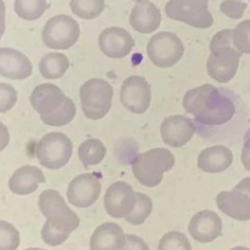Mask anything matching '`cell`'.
<instances>
[{
  "instance_id": "obj_1",
  "label": "cell",
  "mask_w": 250,
  "mask_h": 250,
  "mask_svg": "<svg viewBox=\"0 0 250 250\" xmlns=\"http://www.w3.org/2000/svg\"><path fill=\"white\" fill-rule=\"evenodd\" d=\"M183 106L194 115V121L204 126H220L234 115L233 101L212 84H204L188 90L183 99Z\"/></svg>"
},
{
  "instance_id": "obj_2",
  "label": "cell",
  "mask_w": 250,
  "mask_h": 250,
  "mask_svg": "<svg viewBox=\"0 0 250 250\" xmlns=\"http://www.w3.org/2000/svg\"><path fill=\"white\" fill-rule=\"evenodd\" d=\"M232 29L217 32L210 42V55L206 69L208 75L219 83H227L237 72L241 53L231 46Z\"/></svg>"
},
{
  "instance_id": "obj_3",
  "label": "cell",
  "mask_w": 250,
  "mask_h": 250,
  "mask_svg": "<svg viewBox=\"0 0 250 250\" xmlns=\"http://www.w3.org/2000/svg\"><path fill=\"white\" fill-rule=\"evenodd\" d=\"M175 164V156L164 147H155L137 154L131 161L135 178L145 187L158 186L163 174L170 171Z\"/></svg>"
},
{
  "instance_id": "obj_4",
  "label": "cell",
  "mask_w": 250,
  "mask_h": 250,
  "mask_svg": "<svg viewBox=\"0 0 250 250\" xmlns=\"http://www.w3.org/2000/svg\"><path fill=\"white\" fill-rule=\"evenodd\" d=\"M38 207L46 217V224L62 233L70 234L79 226L78 216L66 205L56 189H45L38 198Z\"/></svg>"
},
{
  "instance_id": "obj_5",
  "label": "cell",
  "mask_w": 250,
  "mask_h": 250,
  "mask_svg": "<svg viewBox=\"0 0 250 250\" xmlns=\"http://www.w3.org/2000/svg\"><path fill=\"white\" fill-rule=\"evenodd\" d=\"M113 89L104 79L91 78L79 90L81 108L84 115L92 120L104 118L112 104Z\"/></svg>"
},
{
  "instance_id": "obj_6",
  "label": "cell",
  "mask_w": 250,
  "mask_h": 250,
  "mask_svg": "<svg viewBox=\"0 0 250 250\" xmlns=\"http://www.w3.org/2000/svg\"><path fill=\"white\" fill-rule=\"evenodd\" d=\"M70 139L61 132H51L44 135L35 146V155L45 168L57 170L69 161L72 154Z\"/></svg>"
},
{
  "instance_id": "obj_7",
  "label": "cell",
  "mask_w": 250,
  "mask_h": 250,
  "mask_svg": "<svg viewBox=\"0 0 250 250\" xmlns=\"http://www.w3.org/2000/svg\"><path fill=\"white\" fill-rule=\"evenodd\" d=\"M80 35L79 23L70 16L61 14L50 18L44 24L41 37L44 45L54 50L74 46Z\"/></svg>"
},
{
  "instance_id": "obj_8",
  "label": "cell",
  "mask_w": 250,
  "mask_h": 250,
  "mask_svg": "<svg viewBox=\"0 0 250 250\" xmlns=\"http://www.w3.org/2000/svg\"><path fill=\"white\" fill-rule=\"evenodd\" d=\"M209 0H169L165 5L166 16L196 28H209L213 17L208 10Z\"/></svg>"
},
{
  "instance_id": "obj_9",
  "label": "cell",
  "mask_w": 250,
  "mask_h": 250,
  "mask_svg": "<svg viewBox=\"0 0 250 250\" xmlns=\"http://www.w3.org/2000/svg\"><path fill=\"white\" fill-rule=\"evenodd\" d=\"M182 40L174 33L161 31L154 34L146 46V54L150 62L157 67L168 68L180 62L184 55Z\"/></svg>"
},
{
  "instance_id": "obj_10",
  "label": "cell",
  "mask_w": 250,
  "mask_h": 250,
  "mask_svg": "<svg viewBox=\"0 0 250 250\" xmlns=\"http://www.w3.org/2000/svg\"><path fill=\"white\" fill-rule=\"evenodd\" d=\"M151 90L145 77L131 75L127 77L120 88V102L129 111L142 114L150 105Z\"/></svg>"
},
{
  "instance_id": "obj_11",
  "label": "cell",
  "mask_w": 250,
  "mask_h": 250,
  "mask_svg": "<svg viewBox=\"0 0 250 250\" xmlns=\"http://www.w3.org/2000/svg\"><path fill=\"white\" fill-rule=\"evenodd\" d=\"M135 203L136 192L124 181L111 184L104 196V206L106 213L116 219L126 218L133 211Z\"/></svg>"
},
{
  "instance_id": "obj_12",
  "label": "cell",
  "mask_w": 250,
  "mask_h": 250,
  "mask_svg": "<svg viewBox=\"0 0 250 250\" xmlns=\"http://www.w3.org/2000/svg\"><path fill=\"white\" fill-rule=\"evenodd\" d=\"M98 45L104 56L111 59H122L132 52L135 41L125 28L110 26L101 32Z\"/></svg>"
},
{
  "instance_id": "obj_13",
  "label": "cell",
  "mask_w": 250,
  "mask_h": 250,
  "mask_svg": "<svg viewBox=\"0 0 250 250\" xmlns=\"http://www.w3.org/2000/svg\"><path fill=\"white\" fill-rule=\"evenodd\" d=\"M101 188L100 181L93 174L84 173L76 176L68 184L66 197L74 207L86 208L96 202Z\"/></svg>"
},
{
  "instance_id": "obj_14",
  "label": "cell",
  "mask_w": 250,
  "mask_h": 250,
  "mask_svg": "<svg viewBox=\"0 0 250 250\" xmlns=\"http://www.w3.org/2000/svg\"><path fill=\"white\" fill-rule=\"evenodd\" d=\"M195 131L192 119L180 114L164 118L160 125L162 141L172 147L184 146L191 140Z\"/></svg>"
},
{
  "instance_id": "obj_15",
  "label": "cell",
  "mask_w": 250,
  "mask_h": 250,
  "mask_svg": "<svg viewBox=\"0 0 250 250\" xmlns=\"http://www.w3.org/2000/svg\"><path fill=\"white\" fill-rule=\"evenodd\" d=\"M223 229L221 217L212 210H202L193 215L188 223L190 236L200 242L209 243L221 235Z\"/></svg>"
},
{
  "instance_id": "obj_16",
  "label": "cell",
  "mask_w": 250,
  "mask_h": 250,
  "mask_svg": "<svg viewBox=\"0 0 250 250\" xmlns=\"http://www.w3.org/2000/svg\"><path fill=\"white\" fill-rule=\"evenodd\" d=\"M30 60L21 51L11 47L0 48V75L11 80H23L32 73Z\"/></svg>"
},
{
  "instance_id": "obj_17",
  "label": "cell",
  "mask_w": 250,
  "mask_h": 250,
  "mask_svg": "<svg viewBox=\"0 0 250 250\" xmlns=\"http://www.w3.org/2000/svg\"><path fill=\"white\" fill-rule=\"evenodd\" d=\"M66 96L57 85L42 83L37 85L30 94V104L40 115L57 110L64 102Z\"/></svg>"
},
{
  "instance_id": "obj_18",
  "label": "cell",
  "mask_w": 250,
  "mask_h": 250,
  "mask_svg": "<svg viewBox=\"0 0 250 250\" xmlns=\"http://www.w3.org/2000/svg\"><path fill=\"white\" fill-rule=\"evenodd\" d=\"M218 208L237 221L250 220V197L237 190L221 191L216 197Z\"/></svg>"
},
{
  "instance_id": "obj_19",
  "label": "cell",
  "mask_w": 250,
  "mask_h": 250,
  "mask_svg": "<svg viewBox=\"0 0 250 250\" xmlns=\"http://www.w3.org/2000/svg\"><path fill=\"white\" fill-rule=\"evenodd\" d=\"M125 242L122 228L112 222L98 226L90 238L91 250H121Z\"/></svg>"
},
{
  "instance_id": "obj_20",
  "label": "cell",
  "mask_w": 250,
  "mask_h": 250,
  "mask_svg": "<svg viewBox=\"0 0 250 250\" xmlns=\"http://www.w3.org/2000/svg\"><path fill=\"white\" fill-rule=\"evenodd\" d=\"M161 22L160 10L151 2L137 3L129 16V23L139 33H151Z\"/></svg>"
},
{
  "instance_id": "obj_21",
  "label": "cell",
  "mask_w": 250,
  "mask_h": 250,
  "mask_svg": "<svg viewBox=\"0 0 250 250\" xmlns=\"http://www.w3.org/2000/svg\"><path fill=\"white\" fill-rule=\"evenodd\" d=\"M232 160V152L228 146L215 145L200 151L197 157V167L203 172L216 174L227 170Z\"/></svg>"
},
{
  "instance_id": "obj_22",
  "label": "cell",
  "mask_w": 250,
  "mask_h": 250,
  "mask_svg": "<svg viewBox=\"0 0 250 250\" xmlns=\"http://www.w3.org/2000/svg\"><path fill=\"white\" fill-rule=\"evenodd\" d=\"M45 182L43 172L36 166L24 165L18 168L9 179L10 190L18 195L34 192L40 184Z\"/></svg>"
},
{
  "instance_id": "obj_23",
  "label": "cell",
  "mask_w": 250,
  "mask_h": 250,
  "mask_svg": "<svg viewBox=\"0 0 250 250\" xmlns=\"http://www.w3.org/2000/svg\"><path fill=\"white\" fill-rule=\"evenodd\" d=\"M68 67V58L59 52L47 53L39 62V72L45 79H59L64 75Z\"/></svg>"
},
{
  "instance_id": "obj_24",
  "label": "cell",
  "mask_w": 250,
  "mask_h": 250,
  "mask_svg": "<svg viewBox=\"0 0 250 250\" xmlns=\"http://www.w3.org/2000/svg\"><path fill=\"white\" fill-rule=\"evenodd\" d=\"M105 153V146L103 142L95 138L84 141L78 147V157L85 168L101 163L104 160Z\"/></svg>"
},
{
  "instance_id": "obj_25",
  "label": "cell",
  "mask_w": 250,
  "mask_h": 250,
  "mask_svg": "<svg viewBox=\"0 0 250 250\" xmlns=\"http://www.w3.org/2000/svg\"><path fill=\"white\" fill-rule=\"evenodd\" d=\"M76 114V106L74 102L66 97L62 104L54 112L49 114H41L40 118L46 125L61 127L70 123Z\"/></svg>"
},
{
  "instance_id": "obj_26",
  "label": "cell",
  "mask_w": 250,
  "mask_h": 250,
  "mask_svg": "<svg viewBox=\"0 0 250 250\" xmlns=\"http://www.w3.org/2000/svg\"><path fill=\"white\" fill-rule=\"evenodd\" d=\"M72 14L83 20L98 18L105 8V0H70Z\"/></svg>"
},
{
  "instance_id": "obj_27",
  "label": "cell",
  "mask_w": 250,
  "mask_h": 250,
  "mask_svg": "<svg viewBox=\"0 0 250 250\" xmlns=\"http://www.w3.org/2000/svg\"><path fill=\"white\" fill-rule=\"evenodd\" d=\"M47 0H15L14 10L24 21L40 19L47 9Z\"/></svg>"
},
{
  "instance_id": "obj_28",
  "label": "cell",
  "mask_w": 250,
  "mask_h": 250,
  "mask_svg": "<svg viewBox=\"0 0 250 250\" xmlns=\"http://www.w3.org/2000/svg\"><path fill=\"white\" fill-rule=\"evenodd\" d=\"M152 200L149 196L142 192H136V203L133 211L125 218L131 225H142L148 218L152 211Z\"/></svg>"
},
{
  "instance_id": "obj_29",
  "label": "cell",
  "mask_w": 250,
  "mask_h": 250,
  "mask_svg": "<svg viewBox=\"0 0 250 250\" xmlns=\"http://www.w3.org/2000/svg\"><path fill=\"white\" fill-rule=\"evenodd\" d=\"M157 250H191V244L183 232L171 230L160 238Z\"/></svg>"
},
{
  "instance_id": "obj_30",
  "label": "cell",
  "mask_w": 250,
  "mask_h": 250,
  "mask_svg": "<svg viewBox=\"0 0 250 250\" xmlns=\"http://www.w3.org/2000/svg\"><path fill=\"white\" fill-rule=\"evenodd\" d=\"M231 40L238 52L250 55V20L242 21L232 29Z\"/></svg>"
},
{
  "instance_id": "obj_31",
  "label": "cell",
  "mask_w": 250,
  "mask_h": 250,
  "mask_svg": "<svg viewBox=\"0 0 250 250\" xmlns=\"http://www.w3.org/2000/svg\"><path fill=\"white\" fill-rule=\"evenodd\" d=\"M20 242L19 230L9 222L0 220V250H17Z\"/></svg>"
},
{
  "instance_id": "obj_32",
  "label": "cell",
  "mask_w": 250,
  "mask_h": 250,
  "mask_svg": "<svg viewBox=\"0 0 250 250\" xmlns=\"http://www.w3.org/2000/svg\"><path fill=\"white\" fill-rule=\"evenodd\" d=\"M17 101V90L11 84L0 82V113H5L11 110Z\"/></svg>"
},
{
  "instance_id": "obj_33",
  "label": "cell",
  "mask_w": 250,
  "mask_h": 250,
  "mask_svg": "<svg viewBox=\"0 0 250 250\" xmlns=\"http://www.w3.org/2000/svg\"><path fill=\"white\" fill-rule=\"evenodd\" d=\"M247 8V4L240 0H224L221 5V11L230 19H240L245 10Z\"/></svg>"
},
{
  "instance_id": "obj_34",
  "label": "cell",
  "mask_w": 250,
  "mask_h": 250,
  "mask_svg": "<svg viewBox=\"0 0 250 250\" xmlns=\"http://www.w3.org/2000/svg\"><path fill=\"white\" fill-rule=\"evenodd\" d=\"M68 234L61 232L46 223L43 225L41 229V237L43 241L50 246H58L63 243L68 238Z\"/></svg>"
},
{
  "instance_id": "obj_35",
  "label": "cell",
  "mask_w": 250,
  "mask_h": 250,
  "mask_svg": "<svg viewBox=\"0 0 250 250\" xmlns=\"http://www.w3.org/2000/svg\"><path fill=\"white\" fill-rule=\"evenodd\" d=\"M121 250H149V247L140 236L125 234V242Z\"/></svg>"
},
{
  "instance_id": "obj_36",
  "label": "cell",
  "mask_w": 250,
  "mask_h": 250,
  "mask_svg": "<svg viewBox=\"0 0 250 250\" xmlns=\"http://www.w3.org/2000/svg\"><path fill=\"white\" fill-rule=\"evenodd\" d=\"M240 159L243 167L250 171V130L244 137V144L242 146Z\"/></svg>"
},
{
  "instance_id": "obj_37",
  "label": "cell",
  "mask_w": 250,
  "mask_h": 250,
  "mask_svg": "<svg viewBox=\"0 0 250 250\" xmlns=\"http://www.w3.org/2000/svg\"><path fill=\"white\" fill-rule=\"evenodd\" d=\"M10 142V133L7 126L0 121V152L6 148Z\"/></svg>"
},
{
  "instance_id": "obj_38",
  "label": "cell",
  "mask_w": 250,
  "mask_h": 250,
  "mask_svg": "<svg viewBox=\"0 0 250 250\" xmlns=\"http://www.w3.org/2000/svg\"><path fill=\"white\" fill-rule=\"evenodd\" d=\"M232 189L243 192L250 197V177L242 179Z\"/></svg>"
},
{
  "instance_id": "obj_39",
  "label": "cell",
  "mask_w": 250,
  "mask_h": 250,
  "mask_svg": "<svg viewBox=\"0 0 250 250\" xmlns=\"http://www.w3.org/2000/svg\"><path fill=\"white\" fill-rule=\"evenodd\" d=\"M6 7L3 0H0V39L3 36L6 28Z\"/></svg>"
},
{
  "instance_id": "obj_40",
  "label": "cell",
  "mask_w": 250,
  "mask_h": 250,
  "mask_svg": "<svg viewBox=\"0 0 250 250\" xmlns=\"http://www.w3.org/2000/svg\"><path fill=\"white\" fill-rule=\"evenodd\" d=\"M229 250H250V249L247 247H244V246H235V247L230 248Z\"/></svg>"
},
{
  "instance_id": "obj_41",
  "label": "cell",
  "mask_w": 250,
  "mask_h": 250,
  "mask_svg": "<svg viewBox=\"0 0 250 250\" xmlns=\"http://www.w3.org/2000/svg\"><path fill=\"white\" fill-rule=\"evenodd\" d=\"M24 250H46V249H42V248H37V247H35V248H27V249H24Z\"/></svg>"
},
{
  "instance_id": "obj_42",
  "label": "cell",
  "mask_w": 250,
  "mask_h": 250,
  "mask_svg": "<svg viewBox=\"0 0 250 250\" xmlns=\"http://www.w3.org/2000/svg\"><path fill=\"white\" fill-rule=\"evenodd\" d=\"M132 1H134L136 3H143V2H147L148 0H132Z\"/></svg>"
},
{
  "instance_id": "obj_43",
  "label": "cell",
  "mask_w": 250,
  "mask_h": 250,
  "mask_svg": "<svg viewBox=\"0 0 250 250\" xmlns=\"http://www.w3.org/2000/svg\"><path fill=\"white\" fill-rule=\"evenodd\" d=\"M249 1H250V0H249Z\"/></svg>"
}]
</instances>
